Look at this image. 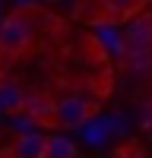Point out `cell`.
Instances as JSON below:
<instances>
[{"mask_svg": "<svg viewBox=\"0 0 152 158\" xmlns=\"http://www.w3.org/2000/svg\"><path fill=\"white\" fill-rule=\"evenodd\" d=\"M32 41H35V19L29 13L16 10L3 16V22H0V60H16L32 48Z\"/></svg>", "mask_w": 152, "mask_h": 158, "instance_id": "6da1fadb", "label": "cell"}, {"mask_svg": "<svg viewBox=\"0 0 152 158\" xmlns=\"http://www.w3.org/2000/svg\"><path fill=\"white\" fill-rule=\"evenodd\" d=\"M124 54L133 67L152 63V16H136L124 29Z\"/></svg>", "mask_w": 152, "mask_h": 158, "instance_id": "7a4b0ae2", "label": "cell"}, {"mask_svg": "<svg viewBox=\"0 0 152 158\" xmlns=\"http://www.w3.org/2000/svg\"><path fill=\"white\" fill-rule=\"evenodd\" d=\"M95 114V104L89 101V98H79V95H67V98H60L54 101V127H82L89 117Z\"/></svg>", "mask_w": 152, "mask_h": 158, "instance_id": "3957f363", "label": "cell"}, {"mask_svg": "<svg viewBox=\"0 0 152 158\" xmlns=\"http://www.w3.org/2000/svg\"><path fill=\"white\" fill-rule=\"evenodd\" d=\"M143 0H98V19L101 22H130Z\"/></svg>", "mask_w": 152, "mask_h": 158, "instance_id": "277c9868", "label": "cell"}, {"mask_svg": "<svg viewBox=\"0 0 152 158\" xmlns=\"http://www.w3.org/2000/svg\"><path fill=\"white\" fill-rule=\"evenodd\" d=\"M16 158H48V136L44 133H22L13 146Z\"/></svg>", "mask_w": 152, "mask_h": 158, "instance_id": "5b68a950", "label": "cell"}, {"mask_svg": "<svg viewBox=\"0 0 152 158\" xmlns=\"http://www.w3.org/2000/svg\"><path fill=\"white\" fill-rule=\"evenodd\" d=\"M25 92L13 82V79H3L0 76V111H6V114H13V111H25Z\"/></svg>", "mask_w": 152, "mask_h": 158, "instance_id": "8992f818", "label": "cell"}, {"mask_svg": "<svg viewBox=\"0 0 152 158\" xmlns=\"http://www.w3.org/2000/svg\"><path fill=\"white\" fill-rule=\"evenodd\" d=\"M25 114L35 117L38 123H51L54 120V101L44 98V95H29L25 98Z\"/></svg>", "mask_w": 152, "mask_h": 158, "instance_id": "52a82bcc", "label": "cell"}, {"mask_svg": "<svg viewBox=\"0 0 152 158\" xmlns=\"http://www.w3.org/2000/svg\"><path fill=\"white\" fill-rule=\"evenodd\" d=\"M79 152H76V142L70 136H63V133H54V136H48V158H76Z\"/></svg>", "mask_w": 152, "mask_h": 158, "instance_id": "ba28073f", "label": "cell"}, {"mask_svg": "<svg viewBox=\"0 0 152 158\" xmlns=\"http://www.w3.org/2000/svg\"><path fill=\"white\" fill-rule=\"evenodd\" d=\"M114 158H149V155L143 152V146H139V142H124Z\"/></svg>", "mask_w": 152, "mask_h": 158, "instance_id": "9c48e42d", "label": "cell"}, {"mask_svg": "<svg viewBox=\"0 0 152 158\" xmlns=\"http://www.w3.org/2000/svg\"><path fill=\"white\" fill-rule=\"evenodd\" d=\"M44 3H54V0H44Z\"/></svg>", "mask_w": 152, "mask_h": 158, "instance_id": "30bf717a", "label": "cell"}]
</instances>
